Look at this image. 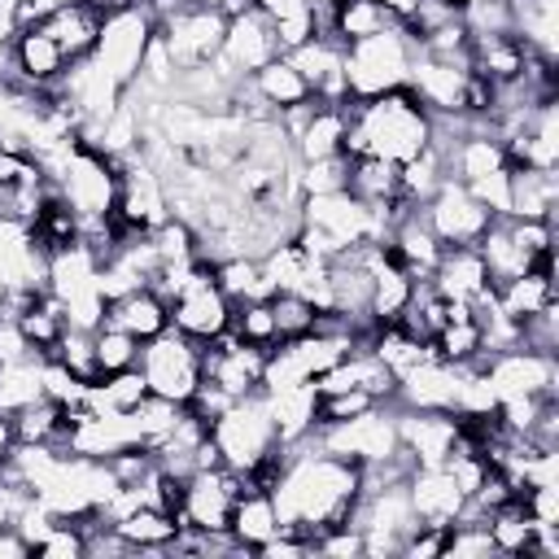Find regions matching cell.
Returning <instances> with one entry per match:
<instances>
[{"instance_id": "1", "label": "cell", "mask_w": 559, "mask_h": 559, "mask_svg": "<svg viewBox=\"0 0 559 559\" xmlns=\"http://www.w3.org/2000/svg\"><path fill=\"white\" fill-rule=\"evenodd\" d=\"M271 502L288 533L314 542L323 528L349 520L358 502V463L319 450L314 437H301L284 445V472L271 489Z\"/></svg>"}, {"instance_id": "2", "label": "cell", "mask_w": 559, "mask_h": 559, "mask_svg": "<svg viewBox=\"0 0 559 559\" xmlns=\"http://www.w3.org/2000/svg\"><path fill=\"white\" fill-rule=\"evenodd\" d=\"M428 148V109L406 92H384L371 100H345V157L411 162Z\"/></svg>"}, {"instance_id": "3", "label": "cell", "mask_w": 559, "mask_h": 559, "mask_svg": "<svg viewBox=\"0 0 559 559\" xmlns=\"http://www.w3.org/2000/svg\"><path fill=\"white\" fill-rule=\"evenodd\" d=\"M415 52H419V39L411 35L406 22L371 35V39L345 44V92H349V100H371V96L406 87Z\"/></svg>"}, {"instance_id": "4", "label": "cell", "mask_w": 559, "mask_h": 559, "mask_svg": "<svg viewBox=\"0 0 559 559\" xmlns=\"http://www.w3.org/2000/svg\"><path fill=\"white\" fill-rule=\"evenodd\" d=\"M210 437H214V445H218L223 467H231V472H249L266 450L280 445V437H275V419H271V406H266V393L236 397V402L210 424Z\"/></svg>"}, {"instance_id": "5", "label": "cell", "mask_w": 559, "mask_h": 559, "mask_svg": "<svg viewBox=\"0 0 559 559\" xmlns=\"http://www.w3.org/2000/svg\"><path fill=\"white\" fill-rule=\"evenodd\" d=\"M201 341L183 336L179 328H166L157 336H148L140 345V371H144V384L148 393L157 397H170V402H188L201 384Z\"/></svg>"}, {"instance_id": "6", "label": "cell", "mask_w": 559, "mask_h": 559, "mask_svg": "<svg viewBox=\"0 0 559 559\" xmlns=\"http://www.w3.org/2000/svg\"><path fill=\"white\" fill-rule=\"evenodd\" d=\"M57 192L61 201L79 214V218H114V205H118V162L87 148V144H74L66 166L57 170Z\"/></svg>"}, {"instance_id": "7", "label": "cell", "mask_w": 559, "mask_h": 559, "mask_svg": "<svg viewBox=\"0 0 559 559\" xmlns=\"http://www.w3.org/2000/svg\"><path fill=\"white\" fill-rule=\"evenodd\" d=\"M314 445L336 454V459H349V463H376V459H389L397 450V406L393 402H376L371 411L354 415V419H341V424H319L314 432Z\"/></svg>"}, {"instance_id": "8", "label": "cell", "mask_w": 559, "mask_h": 559, "mask_svg": "<svg viewBox=\"0 0 559 559\" xmlns=\"http://www.w3.org/2000/svg\"><path fill=\"white\" fill-rule=\"evenodd\" d=\"M231 323V297L218 288L214 266L210 262H192L179 293L170 297V328H179L183 336L210 345L214 336H223Z\"/></svg>"}, {"instance_id": "9", "label": "cell", "mask_w": 559, "mask_h": 559, "mask_svg": "<svg viewBox=\"0 0 559 559\" xmlns=\"http://www.w3.org/2000/svg\"><path fill=\"white\" fill-rule=\"evenodd\" d=\"M153 35H157V22L148 17V9H114V13L100 17V35H96L92 57L122 87H131V79L140 74V61H144V52L153 44Z\"/></svg>"}, {"instance_id": "10", "label": "cell", "mask_w": 559, "mask_h": 559, "mask_svg": "<svg viewBox=\"0 0 559 559\" xmlns=\"http://www.w3.org/2000/svg\"><path fill=\"white\" fill-rule=\"evenodd\" d=\"M240 493H245L240 472H231V467H197L183 480V498H179V511H175L179 515V528L223 533Z\"/></svg>"}, {"instance_id": "11", "label": "cell", "mask_w": 559, "mask_h": 559, "mask_svg": "<svg viewBox=\"0 0 559 559\" xmlns=\"http://www.w3.org/2000/svg\"><path fill=\"white\" fill-rule=\"evenodd\" d=\"M223 31H227V17L218 9H201V4H183L175 17H166L157 26V39L166 44L170 61L179 70H192V66H210L223 48Z\"/></svg>"}, {"instance_id": "12", "label": "cell", "mask_w": 559, "mask_h": 559, "mask_svg": "<svg viewBox=\"0 0 559 559\" xmlns=\"http://www.w3.org/2000/svg\"><path fill=\"white\" fill-rule=\"evenodd\" d=\"M428 227L441 236V245H476L485 236V227L493 223V214L472 197V188L454 175H445L437 183V192L419 205Z\"/></svg>"}, {"instance_id": "13", "label": "cell", "mask_w": 559, "mask_h": 559, "mask_svg": "<svg viewBox=\"0 0 559 559\" xmlns=\"http://www.w3.org/2000/svg\"><path fill=\"white\" fill-rule=\"evenodd\" d=\"M485 376H489L498 402L559 393V362H555V354H537V349H524V345L485 358Z\"/></svg>"}, {"instance_id": "14", "label": "cell", "mask_w": 559, "mask_h": 559, "mask_svg": "<svg viewBox=\"0 0 559 559\" xmlns=\"http://www.w3.org/2000/svg\"><path fill=\"white\" fill-rule=\"evenodd\" d=\"M266 354H271V349H253V345L236 341L231 332H223V336H214V341L201 349V380H214V384L227 389L231 397L262 393Z\"/></svg>"}, {"instance_id": "15", "label": "cell", "mask_w": 559, "mask_h": 559, "mask_svg": "<svg viewBox=\"0 0 559 559\" xmlns=\"http://www.w3.org/2000/svg\"><path fill=\"white\" fill-rule=\"evenodd\" d=\"M271 57H280V39H275V26L266 13H258L253 4L231 13L227 17V31H223V48H218V61L227 74L245 79L253 70H262Z\"/></svg>"}, {"instance_id": "16", "label": "cell", "mask_w": 559, "mask_h": 559, "mask_svg": "<svg viewBox=\"0 0 559 559\" xmlns=\"http://www.w3.org/2000/svg\"><path fill=\"white\" fill-rule=\"evenodd\" d=\"M454 441H459V415L454 411H406V406H397V445L411 454L415 467L445 463Z\"/></svg>"}, {"instance_id": "17", "label": "cell", "mask_w": 559, "mask_h": 559, "mask_svg": "<svg viewBox=\"0 0 559 559\" xmlns=\"http://www.w3.org/2000/svg\"><path fill=\"white\" fill-rule=\"evenodd\" d=\"M284 57L306 79L314 100H323V105H345L349 100V92H345V44L336 35H314V39H306L301 48H293Z\"/></svg>"}, {"instance_id": "18", "label": "cell", "mask_w": 559, "mask_h": 559, "mask_svg": "<svg viewBox=\"0 0 559 559\" xmlns=\"http://www.w3.org/2000/svg\"><path fill=\"white\" fill-rule=\"evenodd\" d=\"M66 66H70V61H66V52L57 48V39H52L39 22L22 26V31L13 35V44H9V79L26 83V87L52 92V87L61 83Z\"/></svg>"}, {"instance_id": "19", "label": "cell", "mask_w": 559, "mask_h": 559, "mask_svg": "<svg viewBox=\"0 0 559 559\" xmlns=\"http://www.w3.org/2000/svg\"><path fill=\"white\" fill-rule=\"evenodd\" d=\"M467 74H472L467 61H445V57H432V52H415L406 92H411L428 114H459Z\"/></svg>"}, {"instance_id": "20", "label": "cell", "mask_w": 559, "mask_h": 559, "mask_svg": "<svg viewBox=\"0 0 559 559\" xmlns=\"http://www.w3.org/2000/svg\"><path fill=\"white\" fill-rule=\"evenodd\" d=\"M454 397H459V367L445 358H428L406 376H397L393 384V402L406 411H454Z\"/></svg>"}, {"instance_id": "21", "label": "cell", "mask_w": 559, "mask_h": 559, "mask_svg": "<svg viewBox=\"0 0 559 559\" xmlns=\"http://www.w3.org/2000/svg\"><path fill=\"white\" fill-rule=\"evenodd\" d=\"M406 498H411V511L419 524H437V528H450L463 511V489L454 485V476L437 463V467H411L406 476Z\"/></svg>"}, {"instance_id": "22", "label": "cell", "mask_w": 559, "mask_h": 559, "mask_svg": "<svg viewBox=\"0 0 559 559\" xmlns=\"http://www.w3.org/2000/svg\"><path fill=\"white\" fill-rule=\"evenodd\" d=\"M432 288L445 297V301H459V306H472L480 293H489V271L476 253V245H445L437 266H432Z\"/></svg>"}, {"instance_id": "23", "label": "cell", "mask_w": 559, "mask_h": 559, "mask_svg": "<svg viewBox=\"0 0 559 559\" xmlns=\"http://www.w3.org/2000/svg\"><path fill=\"white\" fill-rule=\"evenodd\" d=\"M105 323L131 332L135 341H148V336H157V332L170 328V301H166L157 288L140 284V288L118 293V297L105 301Z\"/></svg>"}, {"instance_id": "24", "label": "cell", "mask_w": 559, "mask_h": 559, "mask_svg": "<svg viewBox=\"0 0 559 559\" xmlns=\"http://www.w3.org/2000/svg\"><path fill=\"white\" fill-rule=\"evenodd\" d=\"M96 275H100V262L87 245H66V249H52L48 253V266H44V293L57 297L61 306L92 293L96 288Z\"/></svg>"}, {"instance_id": "25", "label": "cell", "mask_w": 559, "mask_h": 559, "mask_svg": "<svg viewBox=\"0 0 559 559\" xmlns=\"http://www.w3.org/2000/svg\"><path fill=\"white\" fill-rule=\"evenodd\" d=\"M266 406H271L280 445H293V441H301V437H310L319 428V384L314 380L266 393Z\"/></svg>"}, {"instance_id": "26", "label": "cell", "mask_w": 559, "mask_h": 559, "mask_svg": "<svg viewBox=\"0 0 559 559\" xmlns=\"http://www.w3.org/2000/svg\"><path fill=\"white\" fill-rule=\"evenodd\" d=\"M100 17H105V13H100L92 0H74V4H66V9L39 17V26L57 39V48L66 52V61H79V57H92L96 35H100Z\"/></svg>"}, {"instance_id": "27", "label": "cell", "mask_w": 559, "mask_h": 559, "mask_svg": "<svg viewBox=\"0 0 559 559\" xmlns=\"http://www.w3.org/2000/svg\"><path fill=\"white\" fill-rule=\"evenodd\" d=\"M476 253H480V262H485V271H489V284H507V280L524 275L528 266H537V258L520 245L511 218H493V223L485 227V236L476 240ZM546 262H550V258H546Z\"/></svg>"}, {"instance_id": "28", "label": "cell", "mask_w": 559, "mask_h": 559, "mask_svg": "<svg viewBox=\"0 0 559 559\" xmlns=\"http://www.w3.org/2000/svg\"><path fill=\"white\" fill-rule=\"evenodd\" d=\"M511 214L507 218H555L559 205V175L542 166H511Z\"/></svg>"}, {"instance_id": "29", "label": "cell", "mask_w": 559, "mask_h": 559, "mask_svg": "<svg viewBox=\"0 0 559 559\" xmlns=\"http://www.w3.org/2000/svg\"><path fill=\"white\" fill-rule=\"evenodd\" d=\"M533 48L507 31V35H485V39H472V74L489 79V83H507V79H520L524 66H528Z\"/></svg>"}, {"instance_id": "30", "label": "cell", "mask_w": 559, "mask_h": 559, "mask_svg": "<svg viewBox=\"0 0 559 559\" xmlns=\"http://www.w3.org/2000/svg\"><path fill=\"white\" fill-rule=\"evenodd\" d=\"M345 192H354L371 210L393 205V201H402V166L384 162V157H349Z\"/></svg>"}, {"instance_id": "31", "label": "cell", "mask_w": 559, "mask_h": 559, "mask_svg": "<svg viewBox=\"0 0 559 559\" xmlns=\"http://www.w3.org/2000/svg\"><path fill=\"white\" fill-rule=\"evenodd\" d=\"M511 31L546 61L559 57V0H511Z\"/></svg>"}, {"instance_id": "32", "label": "cell", "mask_w": 559, "mask_h": 559, "mask_svg": "<svg viewBox=\"0 0 559 559\" xmlns=\"http://www.w3.org/2000/svg\"><path fill=\"white\" fill-rule=\"evenodd\" d=\"M493 297H498V306L511 319H528L533 310H542L546 301H555V258L528 266L524 275H515L507 284H493Z\"/></svg>"}, {"instance_id": "33", "label": "cell", "mask_w": 559, "mask_h": 559, "mask_svg": "<svg viewBox=\"0 0 559 559\" xmlns=\"http://www.w3.org/2000/svg\"><path fill=\"white\" fill-rule=\"evenodd\" d=\"M280 528H284V524H280V511H275L271 493L249 489V493H240V498H236L231 520H227V533L240 542V550H258V546H262V542H271Z\"/></svg>"}, {"instance_id": "34", "label": "cell", "mask_w": 559, "mask_h": 559, "mask_svg": "<svg viewBox=\"0 0 559 559\" xmlns=\"http://www.w3.org/2000/svg\"><path fill=\"white\" fill-rule=\"evenodd\" d=\"M293 153H297V162H319V157L345 153V105H323L319 100L310 122L293 140Z\"/></svg>"}, {"instance_id": "35", "label": "cell", "mask_w": 559, "mask_h": 559, "mask_svg": "<svg viewBox=\"0 0 559 559\" xmlns=\"http://www.w3.org/2000/svg\"><path fill=\"white\" fill-rule=\"evenodd\" d=\"M13 428H17V441L22 445H52V450H66V437H70V411L52 397H35L31 406L13 411Z\"/></svg>"}, {"instance_id": "36", "label": "cell", "mask_w": 559, "mask_h": 559, "mask_svg": "<svg viewBox=\"0 0 559 559\" xmlns=\"http://www.w3.org/2000/svg\"><path fill=\"white\" fill-rule=\"evenodd\" d=\"M502 166H507V148H502V140L489 135V131L463 135V140L450 148V157H445V170H450L454 179H463V183H476V179H485V175H493V170H502Z\"/></svg>"}, {"instance_id": "37", "label": "cell", "mask_w": 559, "mask_h": 559, "mask_svg": "<svg viewBox=\"0 0 559 559\" xmlns=\"http://www.w3.org/2000/svg\"><path fill=\"white\" fill-rule=\"evenodd\" d=\"M397 22H402V17L389 13L380 0H336V9H332V35H336L341 44L371 39V35L397 26Z\"/></svg>"}, {"instance_id": "38", "label": "cell", "mask_w": 559, "mask_h": 559, "mask_svg": "<svg viewBox=\"0 0 559 559\" xmlns=\"http://www.w3.org/2000/svg\"><path fill=\"white\" fill-rule=\"evenodd\" d=\"M485 528H489V542H493L498 555H507V559H520L524 555L528 559V550H533V520H528V511H524L520 498L493 507L485 515Z\"/></svg>"}, {"instance_id": "39", "label": "cell", "mask_w": 559, "mask_h": 559, "mask_svg": "<svg viewBox=\"0 0 559 559\" xmlns=\"http://www.w3.org/2000/svg\"><path fill=\"white\" fill-rule=\"evenodd\" d=\"M432 349H437V358H445V362H454V367L485 358V354H480V323H476L472 306L450 301V319H445V328L437 332Z\"/></svg>"}, {"instance_id": "40", "label": "cell", "mask_w": 559, "mask_h": 559, "mask_svg": "<svg viewBox=\"0 0 559 559\" xmlns=\"http://www.w3.org/2000/svg\"><path fill=\"white\" fill-rule=\"evenodd\" d=\"M140 555L144 550H166L175 537H179V515L175 511H157V507H135L131 515H122L118 524H114Z\"/></svg>"}, {"instance_id": "41", "label": "cell", "mask_w": 559, "mask_h": 559, "mask_svg": "<svg viewBox=\"0 0 559 559\" xmlns=\"http://www.w3.org/2000/svg\"><path fill=\"white\" fill-rule=\"evenodd\" d=\"M44 354H26L13 362H0V411L13 415L22 406H31L35 397H44Z\"/></svg>"}, {"instance_id": "42", "label": "cell", "mask_w": 559, "mask_h": 559, "mask_svg": "<svg viewBox=\"0 0 559 559\" xmlns=\"http://www.w3.org/2000/svg\"><path fill=\"white\" fill-rule=\"evenodd\" d=\"M249 83H253V92L280 114L284 105H297V100H306L310 96V87H306V79L293 70V61L280 52V57H271L262 70H253L249 74Z\"/></svg>"}, {"instance_id": "43", "label": "cell", "mask_w": 559, "mask_h": 559, "mask_svg": "<svg viewBox=\"0 0 559 559\" xmlns=\"http://www.w3.org/2000/svg\"><path fill=\"white\" fill-rule=\"evenodd\" d=\"M17 332L26 336V345H31L35 354H52L57 336L66 332V310H61V301L48 297V293H39V297L17 314Z\"/></svg>"}, {"instance_id": "44", "label": "cell", "mask_w": 559, "mask_h": 559, "mask_svg": "<svg viewBox=\"0 0 559 559\" xmlns=\"http://www.w3.org/2000/svg\"><path fill=\"white\" fill-rule=\"evenodd\" d=\"M227 332L253 349H275L280 336H275V319H271V301L266 297H253V301H231V323Z\"/></svg>"}, {"instance_id": "45", "label": "cell", "mask_w": 559, "mask_h": 559, "mask_svg": "<svg viewBox=\"0 0 559 559\" xmlns=\"http://www.w3.org/2000/svg\"><path fill=\"white\" fill-rule=\"evenodd\" d=\"M214 280L231 301H253V297H271V284L262 275L258 258H223L214 262Z\"/></svg>"}, {"instance_id": "46", "label": "cell", "mask_w": 559, "mask_h": 559, "mask_svg": "<svg viewBox=\"0 0 559 559\" xmlns=\"http://www.w3.org/2000/svg\"><path fill=\"white\" fill-rule=\"evenodd\" d=\"M445 175H450V170H445V157L428 144L424 153H415L411 162H402V201L424 205V201L437 192V183H441Z\"/></svg>"}, {"instance_id": "47", "label": "cell", "mask_w": 559, "mask_h": 559, "mask_svg": "<svg viewBox=\"0 0 559 559\" xmlns=\"http://www.w3.org/2000/svg\"><path fill=\"white\" fill-rule=\"evenodd\" d=\"M48 358H57L66 371H74L87 384L100 380V367H96V332H87V328H70L66 323V332L57 336V345H52Z\"/></svg>"}, {"instance_id": "48", "label": "cell", "mask_w": 559, "mask_h": 559, "mask_svg": "<svg viewBox=\"0 0 559 559\" xmlns=\"http://www.w3.org/2000/svg\"><path fill=\"white\" fill-rule=\"evenodd\" d=\"M131 415V428H135V437H140V445H157V441H166L170 437V428L179 424V415H183V406L179 402H170V397H157V393H148L135 411H127Z\"/></svg>"}, {"instance_id": "49", "label": "cell", "mask_w": 559, "mask_h": 559, "mask_svg": "<svg viewBox=\"0 0 559 559\" xmlns=\"http://www.w3.org/2000/svg\"><path fill=\"white\" fill-rule=\"evenodd\" d=\"M271 319H275V336L280 341H293V336H306L314 332V319H319V306L301 293H271Z\"/></svg>"}, {"instance_id": "50", "label": "cell", "mask_w": 559, "mask_h": 559, "mask_svg": "<svg viewBox=\"0 0 559 559\" xmlns=\"http://www.w3.org/2000/svg\"><path fill=\"white\" fill-rule=\"evenodd\" d=\"M140 345H144V341H135L131 332H122V328H114V323H100V328H96V367H100V376L140 367Z\"/></svg>"}, {"instance_id": "51", "label": "cell", "mask_w": 559, "mask_h": 559, "mask_svg": "<svg viewBox=\"0 0 559 559\" xmlns=\"http://www.w3.org/2000/svg\"><path fill=\"white\" fill-rule=\"evenodd\" d=\"M349 179V157H319V162H297V188L301 197H319V192H341Z\"/></svg>"}, {"instance_id": "52", "label": "cell", "mask_w": 559, "mask_h": 559, "mask_svg": "<svg viewBox=\"0 0 559 559\" xmlns=\"http://www.w3.org/2000/svg\"><path fill=\"white\" fill-rule=\"evenodd\" d=\"M441 555H450V559H493L498 550H493V542H489L485 520H454V524L445 528Z\"/></svg>"}, {"instance_id": "53", "label": "cell", "mask_w": 559, "mask_h": 559, "mask_svg": "<svg viewBox=\"0 0 559 559\" xmlns=\"http://www.w3.org/2000/svg\"><path fill=\"white\" fill-rule=\"evenodd\" d=\"M463 31H467V39L507 35L511 31V0H472V4H463Z\"/></svg>"}, {"instance_id": "54", "label": "cell", "mask_w": 559, "mask_h": 559, "mask_svg": "<svg viewBox=\"0 0 559 559\" xmlns=\"http://www.w3.org/2000/svg\"><path fill=\"white\" fill-rule=\"evenodd\" d=\"M520 345L537 349V354H555L559 349V301H546L542 310L520 319Z\"/></svg>"}, {"instance_id": "55", "label": "cell", "mask_w": 559, "mask_h": 559, "mask_svg": "<svg viewBox=\"0 0 559 559\" xmlns=\"http://www.w3.org/2000/svg\"><path fill=\"white\" fill-rule=\"evenodd\" d=\"M35 555H44V559H83V533H79V524L57 515L52 528L35 542Z\"/></svg>"}, {"instance_id": "56", "label": "cell", "mask_w": 559, "mask_h": 559, "mask_svg": "<svg viewBox=\"0 0 559 559\" xmlns=\"http://www.w3.org/2000/svg\"><path fill=\"white\" fill-rule=\"evenodd\" d=\"M472 188V197L493 214V218H507L511 214V170L502 166V170H493V175H485V179H476V183H467Z\"/></svg>"}, {"instance_id": "57", "label": "cell", "mask_w": 559, "mask_h": 559, "mask_svg": "<svg viewBox=\"0 0 559 559\" xmlns=\"http://www.w3.org/2000/svg\"><path fill=\"white\" fill-rule=\"evenodd\" d=\"M520 502L533 524H559V485H528Z\"/></svg>"}, {"instance_id": "58", "label": "cell", "mask_w": 559, "mask_h": 559, "mask_svg": "<svg viewBox=\"0 0 559 559\" xmlns=\"http://www.w3.org/2000/svg\"><path fill=\"white\" fill-rule=\"evenodd\" d=\"M26 555H35L31 542H26L13 524H4V528H0V559H26Z\"/></svg>"}, {"instance_id": "59", "label": "cell", "mask_w": 559, "mask_h": 559, "mask_svg": "<svg viewBox=\"0 0 559 559\" xmlns=\"http://www.w3.org/2000/svg\"><path fill=\"white\" fill-rule=\"evenodd\" d=\"M253 9H258V13H266L271 22H280V17L306 13V9H310V0H253Z\"/></svg>"}, {"instance_id": "60", "label": "cell", "mask_w": 559, "mask_h": 559, "mask_svg": "<svg viewBox=\"0 0 559 559\" xmlns=\"http://www.w3.org/2000/svg\"><path fill=\"white\" fill-rule=\"evenodd\" d=\"M13 450H17V428H13V415L0 411V467L13 459Z\"/></svg>"}, {"instance_id": "61", "label": "cell", "mask_w": 559, "mask_h": 559, "mask_svg": "<svg viewBox=\"0 0 559 559\" xmlns=\"http://www.w3.org/2000/svg\"><path fill=\"white\" fill-rule=\"evenodd\" d=\"M13 520V502H9V480H4V472H0V528Z\"/></svg>"}, {"instance_id": "62", "label": "cell", "mask_w": 559, "mask_h": 559, "mask_svg": "<svg viewBox=\"0 0 559 559\" xmlns=\"http://www.w3.org/2000/svg\"><path fill=\"white\" fill-rule=\"evenodd\" d=\"M380 4H384L389 13H397V17H406V13L415 9V0H380Z\"/></svg>"}, {"instance_id": "63", "label": "cell", "mask_w": 559, "mask_h": 559, "mask_svg": "<svg viewBox=\"0 0 559 559\" xmlns=\"http://www.w3.org/2000/svg\"><path fill=\"white\" fill-rule=\"evenodd\" d=\"M310 4H336V0H310Z\"/></svg>"}]
</instances>
